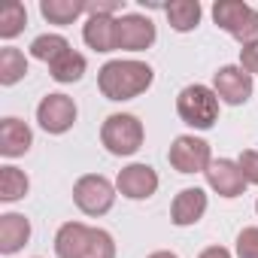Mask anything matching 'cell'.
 Here are the masks:
<instances>
[{"instance_id": "ffe728a7", "label": "cell", "mask_w": 258, "mask_h": 258, "mask_svg": "<svg viewBox=\"0 0 258 258\" xmlns=\"http://www.w3.org/2000/svg\"><path fill=\"white\" fill-rule=\"evenodd\" d=\"M31 191V179L25 170H19L16 164H4L0 167V201L4 204H16Z\"/></svg>"}, {"instance_id": "5b68a950", "label": "cell", "mask_w": 258, "mask_h": 258, "mask_svg": "<svg viewBox=\"0 0 258 258\" xmlns=\"http://www.w3.org/2000/svg\"><path fill=\"white\" fill-rule=\"evenodd\" d=\"M115 182H109L103 173H85L73 182V204L79 207V213L91 216V219H100L112 210L115 204Z\"/></svg>"}, {"instance_id": "52a82bcc", "label": "cell", "mask_w": 258, "mask_h": 258, "mask_svg": "<svg viewBox=\"0 0 258 258\" xmlns=\"http://www.w3.org/2000/svg\"><path fill=\"white\" fill-rule=\"evenodd\" d=\"M76 118H79L76 100L67 97V94H61V91H52V94H46L37 103V124L43 127L46 134H52V137L67 134L70 127L76 124Z\"/></svg>"}, {"instance_id": "6da1fadb", "label": "cell", "mask_w": 258, "mask_h": 258, "mask_svg": "<svg viewBox=\"0 0 258 258\" xmlns=\"http://www.w3.org/2000/svg\"><path fill=\"white\" fill-rule=\"evenodd\" d=\"M155 82V70L146 64V61H137V58H115V61H106L100 70H97V88L106 100H134L140 97L143 91H149Z\"/></svg>"}, {"instance_id": "7402d4cb", "label": "cell", "mask_w": 258, "mask_h": 258, "mask_svg": "<svg viewBox=\"0 0 258 258\" xmlns=\"http://www.w3.org/2000/svg\"><path fill=\"white\" fill-rule=\"evenodd\" d=\"M28 28V10L22 0H10L0 10V40H16Z\"/></svg>"}, {"instance_id": "30bf717a", "label": "cell", "mask_w": 258, "mask_h": 258, "mask_svg": "<svg viewBox=\"0 0 258 258\" xmlns=\"http://www.w3.org/2000/svg\"><path fill=\"white\" fill-rule=\"evenodd\" d=\"M158 185H161V179H158L155 167L152 164H140V161L121 167L118 176H115V188L127 201H149L158 191Z\"/></svg>"}, {"instance_id": "f1b7e54d", "label": "cell", "mask_w": 258, "mask_h": 258, "mask_svg": "<svg viewBox=\"0 0 258 258\" xmlns=\"http://www.w3.org/2000/svg\"><path fill=\"white\" fill-rule=\"evenodd\" d=\"M198 258H234V255H231L225 246H207V249H204Z\"/></svg>"}, {"instance_id": "3957f363", "label": "cell", "mask_w": 258, "mask_h": 258, "mask_svg": "<svg viewBox=\"0 0 258 258\" xmlns=\"http://www.w3.org/2000/svg\"><path fill=\"white\" fill-rule=\"evenodd\" d=\"M219 106H222V100L216 97L213 85L195 82L176 94V115L182 118V124L195 127V131H210L219 121Z\"/></svg>"}, {"instance_id": "4fadbf2b", "label": "cell", "mask_w": 258, "mask_h": 258, "mask_svg": "<svg viewBox=\"0 0 258 258\" xmlns=\"http://www.w3.org/2000/svg\"><path fill=\"white\" fill-rule=\"evenodd\" d=\"M34 146V131L31 124L16 118V115H7L0 118V155L4 158H22L28 155Z\"/></svg>"}, {"instance_id": "8fae6325", "label": "cell", "mask_w": 258, "mask_h": 258, "mask_svg": "<svg viewBox=\"0 0 258 258\" xmlns=\"http://www.w3.org/2000/svg\"><path fill=\"white\" fill-rule=\"evenodd\" d=\"M207 185L219 195V198H225V201H234V198H240L243 191H246V176H243V170H240V164L234 161V158H213V164L207 167Z\"/></svg>"}, {"instance_id": "5bb4252c", "label": "cell", "mask_w": 258, "mask_h": 258, "mask_svg": "<svg viewBox=\"0 0 258 258\" xmlns=\"http://www.w3.org/2000/svg\"><path fill=\"white\" fill-rule=\"evenodd\" d=\"M31 219L22 213H4L0 216V255H16L31 243Z\"/></svg>"}, {"instance_id": "8992f818", "label": "cell", "mask_w": 258, "mask_h": 258, "mask_svg": "<svg viewBox=\"0 0 258 258\" xmlns=\"http://www.w3.org/2000/svg\"><path fill=\"white\" fill-rule=\"evenodd\" d=\"M167 161L176 173H207V167L213 164V149L204 137H195V134H179L173 143H170V152H167Z\"/></svg>"}, {"instance_id": "d4e9b609", "label": "cell", "mask_w": 258, "mask_h": 258, "mask_svg": "<svg viewBox=\"0 0 258 258\" xmlns=\"http://www.w3.org/2000/svg\"><path fill=\"white\" fill-rule=\"evenodd\" d=\"M234 255L237 258H258V225H249V228H243L237 234Z\"/></svg>"}, {"instance_id": "83f0119b", "label": "cell", "mask_w": 258, "mask_h": 258, "mask_svg": "<svg viewBox=\"0 0 258 258\" xmlns=\"http://www.w3.org/2000/svg\"><path fill=\"white\" fill-rule=\"evenodd\" d=\"M240 67H243L249 76H258V43L240 49Z\"/></svg>"}, {"instance_id": "e0dca14e", "label": "cell", "mask_w": 258, "mask_h": 258, "mask_svg": "<svg viewBox=\"0 0 258 258\" xmlns=\"http://www.w3.org/2000/svg\"><path fill=\"white\" fill-rule=\"evenodd\" d=\"M164 16L170 22V28L176 34H188L201 25L204 19V7H201V0H173V4L164 7Z\"/></svg>"}, {"instance_id": "603a6c76", "label": "cell", "mask_w": 258, "mask_h": 258, "mask_svg": "<svg viewBox=\"0 0 258 258\" xmlns=\"http://www.w3.org/2000/svg\"><path fill=\"white\" fill-rule=\"evenodd\" d=\"M73 46L67 43V37H61V34H40L34 43H31V58H37V61H43V64H52V61H58L64 52H70Z\"/></svg>"}, {"instance_id": "cb8c5ba5", "label": "cell", "mask_w": 258, "mask_h": 258, "mask_svg": "<svg viewBox=\"0 0 258 258\" xmlns=\"http://www.w3.org/2000/svg\"><path fill=\"white\" fill-rule=\"evenodd\" d=\"M82 258H115V240L103 228H91V237L82 249Z\"/></svg>"}, {"instance_id": "277c9868", "label": "cell", "mask_w": 258, "mask_h": 258, "mask_svg": "<svg viewBox=\"0 0 258 258\" xmlns=\"http://www.w3.org/2000/svg\"><path fill=\"white\" fill-rule=\"evenodd\" d=\"M213 22L231 34L240 46L258 43V10L243 0H216L213 4Z\"/></svg>"}, {"instance_id": "2e32d148", "label": "cell", "mask_w": 258, "mask_h": 258, "mask_svg": "<svg viewBox=\"0 0 258 258\" xmlns=\"http://www.w3.org/2000/svg\"><path fill=\"white\" fill-rule=\"evenodd\" d=\"M91 237V225L85 222H64L55 234V255L58 258H82V249Z\"/></svg>"}, {"instance_id": "4dcf8cb0", "label": "cell", "mask_w": 258, "mask_h": 258, "mask_svg": "<svg viewBox=\"0 0 258 258\" xmlns=\"http://www.w3.org/2000/svg\"><path fill=\"white\" fill-rule=\"evenodd\" d=\"M255 213H258V201H255Z\"/></svg>"}, {"instance_id": "7c38bea8", "label": "cell", "mask_w": 258, "mask_h": 258, "mask_svg": "<svg viewBox=\"0 0 258 258\" xmlns=\"http://www.w3.org/2000/svg\"><path fill=\"white\" fill-rule=\"evenodd\" d=\"M207 207H210L207 191L201 185H188V188H182L173 198V204H170V222L176 228H191V225H198L207 216Z\"/></svg>"}, {"instance_id": "ac0fdd59", "label": "cell", "mask_w": 258, "mask_h": 258, "mask_svg": "<svg viewBox=\"0 0 258 258\" xmlns=\"http://www.w3.org/2000/svg\"><path fill=\"white\" fill-rule=\"evenodd\" d=\"M85 0H40V16L49 25H73L76 19L85 16Z\"/></svg>"}, {"instance_id": "f546056e", "label": "cell", "mask_w": 258, "mask_h": 258, "mask_svg": "<svg viewBox=\"0 0 258 258\" xmlns=\"http://www.w3.org/2000/svg\"><path fill=\"white\" fill-rule=\"evenodd\" d=\"M146 258H179V255L170 252V249H158V252H152V255H146Z\"/></svg>"}, {"instance_id": "44dd1931", "label": "cell", "mask_w": 258, "mask_h": 258, "mask_svg": "<svg viewBox=\"0 0 258 258\" xmlns=\"http://www.w3.org/2000/svg\"><path fill=\"white\" fill-rule=\"evenodd\" d=\"M28 76V58L22 49L16 46H4L0 49V85L10 88L16 82H22Z\"/></svg>"}, {"instance_id": "4316f807", "label": "cell", "mask_w": 258, "mask_h": 258, "mask_svg": "<svg viewBox=\"0 0 258 258\" xmlns=\"http://www.w3.org/2000/svg\"><path fill=\"white\" fill-rule=\"evenodd\" d=\"M124 10V0H94V4L85 7V16H109V19H118Z\"/></svg>"}, {"instance_id": "d6986e66", "label": "cell", "mask_w": 258, "mask_h": 258, "mask_svg": "<svg viewBox=\"0 0 258 258\" xmlns=\"http://www.w3.org/2000/svg\"><path fill=\"white\" fill-rule=\"evenodd\" d=\"M85 70H88V61H85V55L76 52V49L64 52L58 61L49 64V76H52L58 85H73V82H79V79L85 76Z\"/></svg>"}, {"instance_id": "484cf974", "label": "cell", "mask_w": 258, "mask_h": 258, "mask_svg": "<svg viewBox=\"0 0 258 258\" xmlns=\"http://www.w3.org/2000/svg\"><path fill=\"white\" fill-rule=\"evenodd\" d=\"M237 164H240L246 182L249 185H258V149H243L240 158H237Z\"/></svg>"}, {"instance_id": "7a4b0ae2", "label": "cell", "mask_w": 258, "mask_h": 258, "mask_svg": "<svg viewBox=\"0 0 258 258\" xmlns=\"http://www.w3.org/2000/svg\"><path fill=\"white\" fill-rule=\"evenodd\" d=\"M146 127L134 112H112L100 124V143L115 158H131L143 149Z\"/></svg>"}, {"instance_id": "9c48e42d", "label": "cell", "mask_w": 258, "mask_h": 258, "mask_svg": "<svg viewBox=\"0 0 258 258\" xmlns=\"http://www.w3.org/2000/svg\"><path fill=\"white\" fill-rule=\"evenodd\" d=\"M213 91L222 103L228 106H243L252 91H255V79L240 67V64H225L213 73Z\"/></svg>"}, {"instance_id": "ba28073f", "label": "cell", "mask_w": 258, "mask_h": 258, "mask_svg": "<svg viewBox=\"0 0 258 258\" xmlns=\"http://www.w3.org/2000/svg\"><path fill=\"white\" fill-rule=\"evenodd\" d=\"M158 40L155 22L143 13H121L115 19V49L121 52H146Z\"/></svg>"}, {"instance_id": "9a60e30c", "label": "cell", "mask_w": 258, "mask_h": 258, "mask_svg": "<svg viewBox=\"0 0 258 258\" xmlns=\"http://www.w3.org/2000/svg\"><path fill=\"white\" fill-rule=\"evenodd\" d=\"M82 40H85L88 49H94L100 55L115 52V19H109V16H88L85 25H82Z\"/></svg>"}]
</instances>
